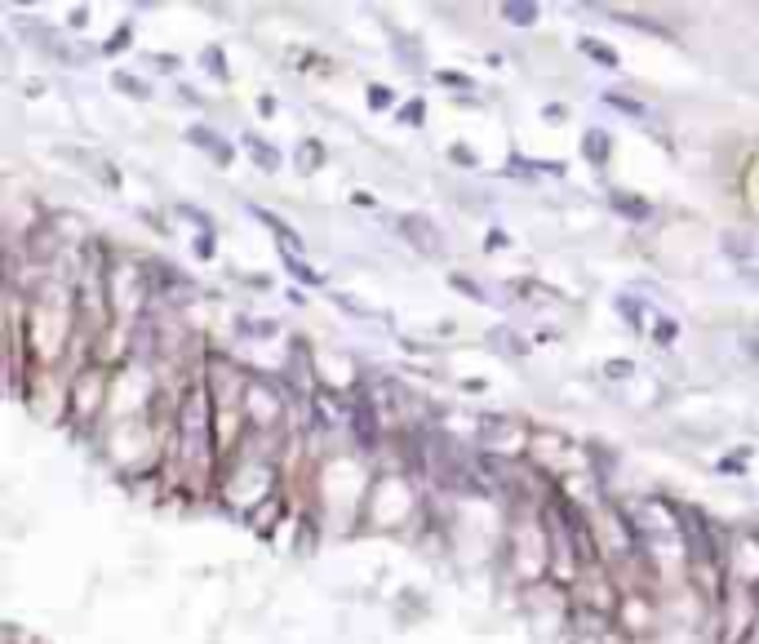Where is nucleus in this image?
I'll list each match as a JSON object with an SVG mask.
<instances>
[{
	"mask_svg": "<svg viewBox=\"0 0 759 644\" xmlns=\"http://www.w3.org/2000/svg\"><path fill=\"white\" fill-rule=\"evenodd\" d=\"M506 13H510V23H533L537 18L533 5H506Z\"/></svg>",
	"mask_w": 759,
	"mask_h": 644,
	"instance_id": "3",
	"label": "nucleus"
},
{
	"mask_svg": "<svg viewBox=\"0 0 759 644\" xmlns=\"http://www.w3.org/2000/svg\"><path fill=\"white\" fill-rule=\"evenodd\" d=\"M582 49H586L595 62H604V67H613V62H617V54H613L608 45H600V40H582Z\"/></svg>",
	"mask_w": 759,
	"mask_h": 644,
	"instance_id": "2",
	"label": "nucleus"
},
{
	"mask_svg": "<svg viewBox=\"0 0 759 644\" xmlns=\"http://www.w3.org/2000/svg\"><path fill=\"white\" fill-rule=\"evenodd\" d=\"M285 267H289L293 276H298V280H307V285H320V276H316V271H307V267H302V262H298V258H289V262H285Z\"/></svg>",
	"mask_w": 759,
	"mask_h": 644,
	"instance_id": "4",
	"label": "nucleus"
},
{
	"mask_svg": "<svg viewBox=\"0 0 759 644\" xmlns=\"http://www.w3.org/2000/svg\"><path fill=\"white\" fill-rule=\"evenodd\" d=\"M191 138H195V142H200V147H209V152H218V160H222V164L231 160V147H227V142H222L218 134H205V129H195V134H191Z\"/></svg>",
	"mask_w": 759,
	"mask_h": 644,
	"instance_id": "1",
	"label": "nucleus"
},
{
	"mask_svg": "<svg viewBox=\"0 0 759 644\" xmlns=\"http://www.w3.org/2000/svg\"><path fill=\"white\" fill-rule=\"evenodd\" d=\"M617 209L631 213V218H644V213H649V205H631V200H617Z\"/></svg>",
	"mask_w": 759,
	"mask_h": 644,
	"instance_id": "6",
	"label": "nucleus"
},
{
	"mask_svg": "<svg viewBox=\"0 0 759 644\" xmlns=\"http://www.w3.org/2000/svg\"><path fill=\"white\" fill-rule=\"evenodd\" d=\"M453 160H457V164H475V156L467 152V147H453Z\"/></svg>",
	"mask_w": 759,
	"mask_h": 644,
	"instance_id": "7",
	"label": "nucleus"
},
{
	"mask_svg": "<svg viewBox=\"0 0 759 644\" xmlns=\"http://www.w3.org/2000/svg\"><path fill=\"white\" fill-rule=\"evenodd\" d=\"M115 85H120L125 94H147V89L138 85V80H134V76H115Z\"/></svg>",
	"mask_w": 759,
	"mask_h": 644,
	"instance_id": "5",
	"label": "nucleus"
}]
</instances>
